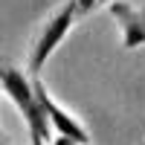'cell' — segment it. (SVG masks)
<instances>
[{"instance_id":"cell-1","label":"cell","mask_w":145,"mask_h":145,"mask_svg":"<svg viewBox=\"0 0 145 145\" xmlns=\"http://www.w3.org/2000/svg\"><path fill=\"white\" fill-rule=\"evenodd\" d=\"M0 84H3L6 96L18 105L23 122H26V128H29V137H38L44 142H50L52 139V128H50V122H46V116L41 110L38 99H35L32 78H26L18 67H12L9 61L0 58Z\"/></svg>"},{"instance_id":"cell-2","label":"cell","mask_w":145,"mask_h":145,"mask_svg":"<svg viewBox=\"0 0 145 145\" xmlns=\"http://www.w3.org/2000/svg\"><path fill=\"white\" fill-rule=\"evenodd\" d=\"M76 18H78L76 15V3L67 0L55 15L44 23V29L38 32V38H35V44H32V52H29V72H32V78H38V72L46 64V58H50L55 52V46L64 41V35L70 32L72 23H76Z\"/></svg>"},{"instance_id":"cell-3","label":"cell","mask_w":145,"mask_h":145,"mask_svg":"<svg viewBox=\"0 0 145 145\" xmlns=\"http://www.w3.org/2000/svg\"><path fill=\"white\" fill-rule=\"evenodd\" d=\"M32 90H35V99H38V105H41V110L46 116V122H50V128H55L61 137H70L76 145H87V131L76 122V116H70L61 105L52 102V96L46 93L41 78H32Z\"/></svg>"},{"instance_id":"cell-4","label":"cell","mask_w":145,"mask_h":145,"mask_svg":"<svg viewBox=\"0 0 145 145\" xmlns=\"http://www.w3.org/2000/svg\"><path fill=\"white\" fill-rule=\"evenodd\" d=\"M107 12H110V18L119 23V29H122V44L128 50H137V46L145 44V9L137 12L131 3L116 0V3L107 6Z\"/></svg>"},{"instance_id":"cell-5","label":"cell","mask_w":145,"mask_h":145,"mask_svg":"<svg viewBox=\"0 0 145 145\" xmlns=\"http://www.w3.org/2000/svg\"><path fill=\"white\" fill-rule=\"evenodd\" d=\"M72 3H76V15H87L99 6V0H72Z\"/></svg>"},{"instance_id":"cell-6","label":"cell","mask_w":145,"mask_h":145,"mask_svg":"<svg viewBox=\"0 0 145 145\" xmlns=\"http://www.w3.org/2000/svg\"><path fill=\"white\" fill-rule=\"evenodd\" d=\"M50 142H52V145H76V142H72L70 137H61V134H58V137H52Z\"/></svg>"},{"instance_id":"cell-7","label":"cell","mask_w":145,"mask_h":145,"mask_svg":"<svg viewBox=\"0 0 145 145\" xmlns=\"http://www.w3.org/2000/svg\"><path fill=\"white\" fill-rule=\"evenodd\" d=\"M29 142H32V145H46V142H44V139H38V137H29Z\"/></svg>"},{"instance_id":"cell-8","label":"cell","mask_w":145,"mask_h":145,"mask_svg":"<svg viewBox=\"0 0 145 145\" xmlns=\"http://www.w3.org/2000/svg\"><path fill=\"white\" fill-rule=\"evenodd\" d=\"M0 145H12V142H9V139H6L3 134H0Z\"/></svg>"},{"instance_id":"cell-9","label":"cell","mask_w":145,"mask_h":145,"mask_svg":"<svg viewBox=\"0 0 145 145\" xmlns=\"http://www.w3.org/2000/svg\"><path fill=\"white\" fill-rule=\"evenodd\" d=\"M99 3H107V0H99Z\"/></svg>"},{"instance_id":"cell-10","label":"cell","mask_w":145,"mask_h":145,"mask_svg":"<svg viewBox=\"0 0 145 145\" xmlns=\"http://www.w3.org/2000/svg\"><path fill=\"white\" fill-rule=\"evenodd\" d=\"M139 145H145V142H139Z\"/></svg>"}]
</instances>
